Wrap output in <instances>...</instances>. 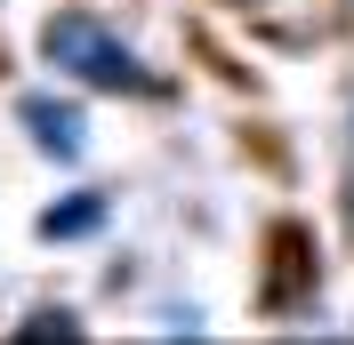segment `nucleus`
<instances>
[{"label":"nucleus","instance_id":"nucleus-1","mask_svg":"<svg viewBox=\"0 0 354 345\" xmlns=\"http://www.w3.org/2000/svg\"><path fill=\"white\" fill-rule=\"evenodd\" d=\"M41 57L65 72V81H81V88H129V97H161V81L129 57V41H121L105 17H88V8H65V17H48V24H41Z\"/></svg>","mask_w":354,"mask_h":345},{"label":"nucleus","instance_id":"nucleus-2","mask_svg":"<svg viewBox=\"0 0 354 345\" xmlns=\"http://www.w3.org/2000/svg\"><path fill=\"white\" fill-rule=\"evenodd\" d=\"M24 129L41 137V152L48 161H81L88 152V121H81V105H48V97H24Z\"/></svg>","mask_w":354,"mask_h":345},{"label":"nucleus","instance_id":"nucleus-3","mask_svg":"<svg viewBox=\"0 0 354 345\" xmlns=\"http://www.w3.org/2000/svg\"><path fill=\"white\" fill-rule=\"evenodd\" d=\"M97 225H105V193H73L41 209V241H88Z\"/></svg>","mask_w":354,"mask_h":345},{"label":"nucleus","instance_id":"nucleus-4","mask_svg":"<svg viewBox=\"0 0 354 345\" xmlns=\"http://www.w3.org/2000/svg\"><path fill=\"white\" fill-rule=\"evenodd\" d=\"M17 345H81V322H73V313H32V322L17 329Z\"/></svg>","mask_w":354,"mask_h":345}]
</instances>
